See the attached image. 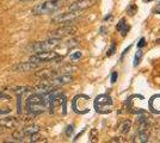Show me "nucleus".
<instances>
[{"label":"nucleus","mask_w":160,"mask_h":143,"mask_svg":"<svg viewBox=\"0 0 160 143\" xmlns=\"http://www.w3.org/2000/svg\"><path fill=\"white\" fill-rule=\"evenodd\" d=\"M49 105L48 100V92L38 93V94H32L28 98L27 100V109L31 115H40L47 110Z\"/></svg>","instance_id":"nucleus-1"},{"label":"nucleus","mask_w":160,"mask_h":143,"mask_svg":"<svg viewBox=\"0 0 160 143\" xmlns=\"http://www.w3.org/2000/svg\"><path fill=\"white\" fill-rule=\"evenodd\" d=\"M62 5V0H48L42 4H38L32 8V14L35 16H42V14L54 13L58 11Z\"/></svg>","instance_id":"nucleus-2"},{"label":"nucleus","mask_w":160,"mask_h":143,"mask_svg":"<svg viewBox=\"0 0 160 143\" xmlns=\"http://www.w3.org/2000/svg\"><path fill=\"white\" fill-rule=\"evenodd\" d=\"M93 106H94V110L98 113L107 115V113H110L113 110V102L110 95L100 94L96 98V100L93 102Z\"/></svg>","instance_id":"nucleus-3"},{"label":"nucleus","mask_w":160,"mask_h":143,"mask_svg":"<svg viewBox=\"0 0 160 143\" xmlns=\"http://www.w3.org/2000/svg\"><path fill=\"white\" fill-rule=\"evenodd\" d=\"M61 40L59 38H48L47 41L36 42L29 45L28 49L31 50L32 53H40V51H48V50H54L55 48L60 44Z\"/></svg>","instance_id":"nucleus-4"},{"label":"nucleus","mask_w":160,"mask_h":143,"mask_svg":"<svg viewBox=\"0 0 160 143\" xmlns=\"http://www.w3.org/2000/svg\"><path fill=\"white\" fill-rule=\"evenodd\" d=\"M60 55L58 53H55L54 50H48V51H40L36 53V55H33L30 57V61L38 62V63H44V62H52L55 60H61Z\"/></svg>","instance_id":"nucleus-5"},{"label":"nucleus","mask_w":160,"mask_h":143,"mask_svg":"<svg viewBox=\"0 0 160 143\" xmlns=\"http://www.w3.org/2000/svg\"><path fill=\"white\" fill-rule=\"evenodd\" d=\"M82 11H68L66 13L58 14L56 17L53 18V23H59L62 25H69L71 23H73L75 19H78L81 16Z\"/></svg>","instance_id":"nucleus-6"},{"label":"nucleus","mask_w":160,"mask_h":143,"mask_svg":"<svg viewBox=\"0 0 160 143\" xmlns=\"http://www.w3.org/2000/svg\"><path fill=\"white\" fill-rule=\"evenodd\" d=\"M90 98L87 95H77L73 99V110L77 113H87L90 111L88 107Z\"/></svg>","instance_id":"nucleus-7"},{"label":"nucleus","mask_w":160,"mask_h":143,"mask_svg":"<svg viewBox=\"0 0 160 143\" xmlns=\"http://www.w3.org/2000/svg\"><path fill=\"white\" fill-rule=\"evenodd\" d=\"M77 32V29L75 27H72L71 25H62V26L58 27V29H55L53 31H50L48 36H49V38H63V37H67V36H69V35H73Z\"/></svg>","instance_id":"nucleus-8"},{"label":"nucleus","mask_w":160,"mask_h":143,"mask_svg":"<svg viewBox=\"0 0 160 143\" xmlns=\"http://www.w3.org/2000/svg\"><path fill=\"white\" fill-rule=\"evenodd\" d=\"M40 68V63L38 62H33V61H27V62H20L14 64L12 69L14 72H18V73H23V72H30V70H35V69Z\"/></svg>","instance_id":"nucleus-9"},{"label":"nucleus","mask_w":160,"mask_h":143,"mask_svg":"<svg viewBox=\"0 0 160 143\" xmlns=\"http://www.w3.org/2000/svg\"><path fill=\"white\" fill-rule=\"evenodd\" d=\"M97 0H77L68 6V11H84L88 7L93 6Z\"/></svg>","instance_id":"nucleus-10"},{"label":"nucleus","mask_w":160,"mask_h":143,"mask_svg":"<svg viewBox=\"0 0 160 143\" xmlns=\"http://www.w3.org/2000/svg\"><path fill=\"white\" fill-rule=\"evenodd\" d=\"M0 125L4 129H14L18 125V119L14 117H4L0 118Z\"/></svg>","instance_id":"nucleus-11"},{"label":"nucleus","mask_w":160,"mask_h":143,"mask_svg":"<svg viewBox=\"0 0 160 143\" xmlns=\"http://www.w3.org/2000/svg\"><path fill=\"white\" fill-rule=\"evenodd\" d=\"M148 107L149 110L155 113V115H160V94L153 95L149 102H148Z\"/></svg>","instance_id":"nucleus-12"},{"label":"nucleus","mask_w":160,"mask_h":143,"mask_svg":"<svg viewBox=\"0 0 160 143\" xmlns=\"http://www.w3.org/2000/svg\"><path fill=\"white\" fill-rule=\"evenodd\" d=\"M116 29H117L118 31H121V32H122V36L124 37V36L127 35L128 31H129V29H130V27H129V25H128V24H126V21H124V19H121L120 23L117 24Z\"/></svg>","instance_id":"nucleus-13"},{"label":"nucleus","mask_w":160,"mask_h":143,"mask_svg":"<svg viewBox=\"0 0 160 143\" xmlns=\"http://www.w3.org/2000/svg\"><path fill=\"white\" fill-rule=\"evenodd\" d=\"M22 131H23V134H24V137H29L31 134H33V132L40 131V128L36 126V125H30V126H28L25 129H23Z\"/></svg>","instance_id":"nucleus-14"},{"label":"nucleus","mask_w":160,"mask_h":143,"mask_svg":"<svg viewBox=\"0 0 160 143\" xmlns=\"http://www.w3.org/2000/svg\"><path fill=\"white\" fill-rule=\"evenodd\" d=\"M132 129V122L128 119V121H124V122L122 123L120 125V131L122 134H128L129 131Z\"/></svg>","instance_id":"nucleus-15"},{"label":"nucleus","mask_w":160,"mask_h":143,"mask_svg":"<svg viewBox=\"0 0 160 143\" xmlns=\"http://www.w3.org/2000/svg\"><path fill=\"white\" fill-rule=\"evenodd\" d=\"M141 57H142V51H141V50H139V51L136 53V55H135V59H134V66H135V67H136V66L140 63Z\"/></svg>","instance_id":"nucleus-16"},{"label":"nucleus","mask_w":160,"mask_h":143,"mask_svg":"<svg viewBox=\"0 0 160 143\" xmlns=\"http://www.w3.org/2000/svg\"><path fill=\"white\" fill-rule=\"evenodd\" d=\"M115 51H116V44H115V42H112V43H111V47H110V49L108 50L107 55H108V56H112V55L115 54Z\"/></svg>","instance_id":"nucleus-17"},{"label":"nucleus","mask_w":160,"mask_h":143,"mask_svg":"<svg viewBox=\"0 0 160 143\" xmlns=\"http://www.w3.org/2000/svg\"><path fill=\"white\" fill-rule=\"evenodd\" d=\"M127 11H128V13L133 16V14L135 13V11H136V6H135V5H130V6L127 8Z\"/></svg>","instance_id":"nucleus-18"},{"label":"nucleus","mask_w":160,"mask_h":143,"mask_svg":"<svg viewBox=\"0 0 160 143\" xmlns=\"http://www.w3.org/2000/svg\"><path fill=\"white\" fill-rule=\"evenodd\" d=\"M81 53H80V51H77V53H75V54H72L71 55V59H72V60H78V59H80V57H81Z\"/></svg>","instance_id":"nucleus-19"},{"label":"nucleus","mask_w":160,"mask_h":143,"mask_svg":"<svg viewBox=\"0 0 160 143\" xmlns=\"http://www.w3.org/2000/svg\"><path fill=\"white\" fill-rule=\"evenodd\" d=\"M146 45V40L142 37L140 41H139V43H138V48H142V47H145Z\"/></svg>","instance_id":"nucleus-20"},{"label":"nucleus","mask_w":160,"mask_h":143,"mask_svg":"<svg viewBox=\"0 0 160 143\" xmlns=\"http://www.w3.org/2000/svg\"><path fill=\"white\" fill-rule=\"evenodd\" d=\"M117 72H112V74H111V82L112 83H115V82L117 81Z\"/></svg>","instance_id":"nucleus-21"},{"label":"nucleus","mask_w":160,"mask_h":143,"mask_svg":"<svg viewBox=\"0 0 160 143\" xmlns=\"http://www.w3.org/2000/svg\"><path fill=\"white\" fill-rule=\"evenodd\" d=\"M67 129H68L67 130V136H69V135H72V134H73V126H72V125H69Z\"/></svg>","instance_id":"nucleus-22"},{"label":"nucleus","mask_w":160,"mask_h":143,"mask_svg":"<svg viewBox=\"0 0 160 143\" xmlns=\"http://www.w3.org/2000/svg\"><path fill=\"white\" fill-rule=\"evenodd\" d=\"M121 137H115L113 140H110V142H122V140H120Z\"/></svg>","instance_id":"nucleus-23"},{"label":"nucleus","mask_w":160,"mask_h":143,"mask_svg":"<svg viewBox=\"0 0 160 143\" xmlns=\"http://www.w3.org/2000/svg\"><path fill=\"white\" fill-rule=\"evenodd\" d=\"M4 131H5V129H4V128H2V126H1V125H0V135H1V134H2V132H4Z\"/></svg>","instance_id":"nucleus-24"},{"label":"nucleus","mask_w":160,"mask_h":143,"mask_svg":"<svg viewBox=\"0 0 160 143\" xmlns=\"http://www.w3.org/2000/svg\"><path fill=\"white\" fill-rule=\"evenodd\" d=\"M22 1H33V0H22Z\"/></svg>","instance_id":"nucleus-25"},{"label":"nucleus","mask_w":160,"mask_h":143,"mask_svg":"<svg viewBox=\"0 0 160 143\" xmlns=\"http://www.w3.org/2000/svg\"><path fill=\"white\" fill-rule=\"evenodd\" d=\"M146 1H152V0H146Z\"/></svg>","instance_id":"nucleus-26"},{"label":"nucleus","mask_w":160,"mask_h":143,"mask_svg":"<svg viewBox=\"0 0 160 143\" xmlns=\"http://www.w3.org/2000/svg\"><path fill=\"white\" fill-rule=\"evenodd\" d=\"M159 5H160V2H159Z\"/></svg>","instance_id":"nucleus-27"},{"label":"nucleus","mask_w":160,"mask_h":143,"mask_svg":"<svg viewBox=\"0 0 160 143\" xmlns=\"http://www.w3.org/2000/svg\"><path fill=\"white\" fill-rule=\"evenodd\" d=\"M159 12H160V11H159Z\"/></svg>","instance_id":"nucleus-28"}]
</instances>
